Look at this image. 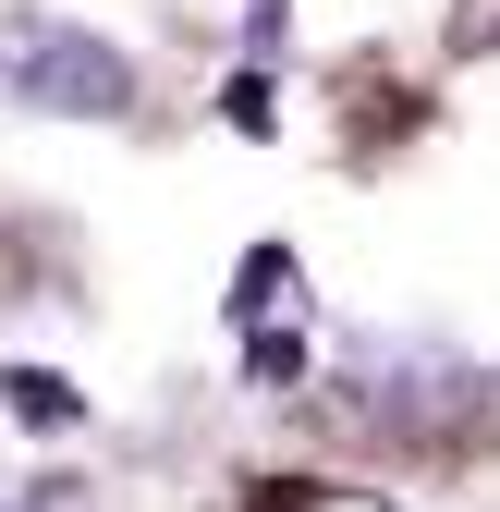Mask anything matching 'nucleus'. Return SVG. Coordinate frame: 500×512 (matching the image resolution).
<instances>
[{
	"mask_svg": "<svg viewBox=\"0 0 500 512\" xmlns=\"http://www.w3.org/2000/svg\"><path fill=\"white\" fill-rule=\"evenodd\" d=\"M452 37H464V49H488V37H500V0H476V13H464Z\"/></svg>",
	"mask_w": 500,
	"mask_h": 512,
	"instance_id": "obj_8",
	"label": "nucleus"
},
{
	"mask_svg": "<svg viewBox=\"0 0 500 512\" xmlns=\"http://www.w3.org/2000/svg\"><path fill=\"white\" fill-rule=\"evenodd\" d=\"M0 403H13L25 427H74V415H86L74 378H49V366H13V378H0Z\"/></svg>",
	"mask_w": 500,
	"mask_h": 512,
	"instance_id": "obj_3",
	"label": "nucleus"
},
{
	"mask_svg": "<svg viewBox=\"0 0 500 512\" xmlns=\"http://www.w3.org/2000/svg\"><path fill=\"white\" fill-rule=\"evenodd\" d=\"M0 512H98V500H86L74 476H49V488H25V500H0Z\"/></svg>",
	"mask_w": 500,
	"mask_h": 512,
	"instance_id": "obj_7",
	"label": "nucleus"
},
{
	"mask_svg": "<svg viewBox=\"0 0 500 512\" xmlns=\"http://www.w3.org/2000/svg\"><path fill=\"white\" fill-rule=\"evenodd\" d=\"M0 98L61 110V122H122L135 110V61L61 13H0Z\"/></svg>",
	"mask_w": 500,
	"mask_h": 512,
	"instance_id": "obj_1",
	"label": "nucleus"
},
{
	"mask_svg": "<svg viewBox=\"0 0 500 512\" xmlns=\"http://www.w3.org/2000/svg\"><path fill=\"white\" fill-rule=\"evenodd\" d=\"M220 110L244 122V135H269V122H281V110H269V74H232V98H220Z\"/></svg>",
	"mask_w": 500,
	"mask_h": 512,
	"instance_id": "obj_5",
	"label": "nucleus"
},
{
	"mask_svg": "<svg viewBox=\"0 0 500 512\" xmlns=\"http://www.w3.org/2000/svg\"><path fill=\"white\" fill-rule=\"evenodd\" d=\"M244 366H257L269 391H293V378H305V342L293 330H244Z\"/></svg>",
	"mask_w": 500,
	"mask_h": 512,
	"instance_id": "obj_4",
	"label": "nucleus"
},
{
	"mask_svg": "<svg viewBox=\"0 0 500 512\" xmlns=\"http://www.w3.org/2000/svg\"><path fill=\"white\" fill-rule=\"evenodd\" d=\"M293 244H257V256H244V281H232V317H244V330H293Z\"/></svg>",
	"mask_w": 500,
	"mask_h": 512,
	"instance_id": "obj_2",
	"label": "nucleus"
},
{
	"mask_svg": "<svg viewBox=\"0 0 500 512\" xmlns=\"http://www.w3.org/2000/svg\"><path fill=\"white\" fill-rule=\"evenodd\" d=\"M269 512H391V500H366V488H293V500H269Z\"/></svg>",
	"mask_w": 500,
	"mask_h": 512,
	"instance_id": "obj_6",
	"label": "nucleus"
}]
</instances>
